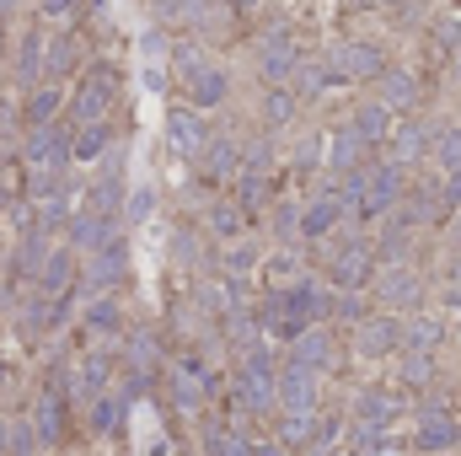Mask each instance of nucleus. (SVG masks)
Listing matches in <instances>:
<instances>
[{"label": "nucleus", "instance_id": "48", "mask_svg": "<svg viewBox=\"0 0 461 456\" xmlns=\"http://www.w3.org/2000/svg\"><path fill=\"white\" fill-rule=\"evenodd\" d=\"M86 317H92L97 328H118V306H113V301H92V312H86Z\"/></svg>", "mask_w": 461, "mask_h": 456}, {"label": "nucleus", "instance_id": "27", "mask_svg": "<svg viewBox=\"0 0 461 456\" xmlns=\"http://www.w3.org/2000/svg\"><path fill=\"white\" fill-rule=\"evenodd\" d=\"M103 150H108V129H103V123H86V129L70 140V156H76V161H103Z\"/></svg>", "mask_w": 461, "mask_h": 456}, {"label": "nucleus", "instance_id": "17", "mask_svg": "<svg viewBox=\"0 0 461 456\" xmlns=\"http://www.w3.org/2000/svg\"><path fill=\"white\" fill-rule=\"evenodd\" d=\"M339 215H344L339 199H333V194H317V199L306 205V215L295 221V231H306V236H328V231L339 226Z\"/></svg>", "mask_w": 461, "mask_h": 456}, {"label": "nucleus", "instance_id": "3", "mask_svg": "<svg viewBox=\"0 0 461 456\" xmlns=\"http://www.w3.org/2000/svg\"><path fill=\"white\" fill-rule=\"evenodd\" d=\"M317 65H322L328 81H370V76H386V59H381L375 43H333Z\"/></svg>", "mask_w": 461, "mask_h": 456}, {"label": "nucleus", "instance_id": "49", "mask_svg": "<svg viewBox=\"0 0 461 456\" xmlns=\"http://www.w3.org/2000/svg\"><path fill=\"white\" fill-rule=\"evenodd\" d=\"M70 59H76V54H70V43H65V38H59V43H49V70H54V76H59V70H70Z\"/></svg>", "mask_w": 461, "mask_h": 456}, {"label": "nucleus", "instance_id": "62", "mask_svg": "<svg viewBox=\"0 0 461 456\" xmlns=\"http://www.w3.org/2000/svg\"><path fill=\"white\" fill-rule=\"evenodd\" d=\"M236 5H258V0H236Z\"/></svg>", "mask_w": 461, "mask_h": 456}, {"label": "nucleus", "instance_id": "58", "mask_svg": "<svg viewBox=\"0 0 461 456\" xmlns=\"http://www.w3.org/2000/svg\"><path fill=\"white\" fill-rule=\"evenodd\" d=\"M252 456H285V446H258Z\"/></svg>", "mask_w": 461, "mask_h": 456}, {"label": "nucleus", "instance_id": "61", "mask_svg": "<svg viewBox=\"0 0 461 456\" xmlns=\"http://www.w3.org/2000/svg\"><path fill=\"white\" fill-rule=\"evenodd\" d=\"M375 5H397V0H375Z\"/></svg>", "mask_w": 461, "mask_h": 456}, {"label": "nucleus", "instance_id": "39", "mask_svg": "<svg viewBox=\"0 0 461 456\" xmlns=\"http://www.w3.org/2000/svg\"><path fill=\"white\" fill-rule=\"evenodd\" d=\"M268 199V178H247L241 172V194H236V210H258Z\"/></svg>", "mask_w": 461, "mask_h": 456}, {"label": "nucleus", "instance_id": "13", "mask_svg": "<svg viewBox=\"0 0 461 456\" xmlns=\"http://www.w3.org/2000/svg\"><path fill=\"white\" fill-rule=\"evenodd\" d=\"M290 365H301V370H328L333 365V339L322 333V328H306L301 339H295V354H290Z\"/></svg>", "mask_w": 461, "mask_h": 456}, {"label": "nucleus", "instance_id": "7", "mask_svg": "<svg viewBox=\"0 0 461 456\" xmlns=\"http://www.w3.org/2000/svg\"><path fill=\"white\" fill-rule=\"evenodd\" d=\"M113 92H118V76L108 65H97V70L86 76L81 97H76V118H81V123H103V114L113 108Z\"/></svg>", "mask_w": 461, "mask_h": 456}, {"label": "nucleus", "instance_id": "33", "mask_svg": "<svg viewBox=\"0 0 461 456\" xmlns=\"http://www.w3.org/2000/svg\"><path fill=\"white\" fill-rule=\"evenodd\" d=\"M429 150H435V161H440L446 172H456L461 167V129H440V134L429 140Z\"/></svg>", "mask_w": 461, "mask_h": 456}, {"label": "nucleus", "instance_id": "36", "mask_svg": "<svg viewBox=\"0 0 461 456\" xmlns=\"http://www.w3.org/2000/svg\"><path fill=\"white\" fill-rule=\"evenodd\" d=\"M54 114H59V87H43V92L27 103V118H32V129H43Z\"/></svg>", "mask_w": 461, "mask_h": 456}, {"label": "nucleus", "instance_id": "23", "mask_svg": "<svg viewBox=\"0 0 461 456\" xmlns=\"http://www.w3.org/2000/svg\"><path fill=\"white\" fill-rule=\"evenodd\" d=\"M386 108L381 103H365L359 114H354V134H359V145H375V140H386Z\"/></svg>", "mask_w": 461, "mask_h": 456}, {"label": "nucleus", "instance_id": "6", "mask_svg": "<svg viewBox=\"0 0 461 456\" xmlns=\"http://www.w3.org/2000/svg\"><path fill=\"white\" fill-rule=\"evenodd\" d=\"M274 397L285 403V414H312L317 408V376L301 370V365H285L274 376Z\"/></svg>", "mask_w": 461, "mask_h": 456}, {"label": "nucleus", "instance_id": "35", "mask_svg": "<svg viewBox=\"0 0 461 456\" xmlns=\"http://www.w3.org/2000/svg\"><path fill=\"white\" fill-rule=\"evenodd\" d=\"M381 81H386V92H381V97H386V103H381L386 114H392V108H408V103H413V76H397V70H386Z\"/></svg>", "mask_w": 461, "mask_h": 456}, {"label": "nucleus", "instance_id": "50", "mask_svg": "<svg viewBox=\"0 0 461 456\" xmlns=\"http://www.w3.org/2000/svg\"><path fill=\"white\" fill-rule=\"evenodd\" d=\"M322 156V140H306L301 150H295V172H312V161Z\"/></svg>", "mask_w": 461, "mask_h": 456}, {"label": "nucleus", "instance_id": "26", "mask_svg": "<svg viewBox=\"0 0 461 456\" xmlns=\"http://www.w3.org/2000/svg\"><path fill=\"white\" fill-rule=\"evenodd\" d=\"M38 76H43V38H38V32H27V38H22V65H16V81H22V87H38Z\"/></svg>", "mask_w": 461, "mask_h": 456}, {"label": "nucleus", "instance_id": "46", "mask_svg": "<svg viewBox=\"0 0 461 456\" xmlns=\"http://www.w3.org/2000/svg\"><path fill=\"white\" fill-rule=\"evenodd\" d=\"M402 376H408L413 387H419V381H429V354H408V360H402Z\"/></svg>", "mask_w": 461, "mask_h": 456}, {"label": "nucleus", "instance_id": "12", "mask_svg": "<svg viewBox=\"0 0 461 456\" xmlns=\"http://www.w3.org/2000/svg\"><path fill=\"white\" fill-rule=\"evenodd\" d=\"M392 414H397V403H392L386 392H359V397H354V424H359L365 435H381V430L392 424Z\"/></svg>", "mask_w": 461, "mask_h": 456}, {"label": "nucleus", "instance_id": "21", "mask_svg": "<svg viewBox=\"0 0 461 456\" xmlns=\"http://www.w3.org/2000/svg\"><path fill=\"white\" fill-rule=\"evenodd\" d=\"M172 403H177L183 414H194V408L204 403V376H199L194 365H177V370H172Z\"/></svg>", "mask_w": 461, "mask_h": 456}, {"label": "nucleus", "instance_id": "20", "mask_svg": "<svg viewBox=\"0 0 461 456\" xmlns=\"http://www.w3.org/2000/svg\"><path fill=\"white\" fill-rule=\"evenodd\" d=\"M375 290H381V301H392V306H413V301H419V274H408V269H386Z\"/></svg>", "mask_w": 461, "mask_h": 456}, {"label": "nucleus", "instance_id": "30", "mask_svg": "<svg viewBox=\"0 0 461 456\" xmlns=\"http://www.w3.org/2000/svg\"><path fill=\"white\" fill-rule=\"evenodd\" d=\"M424 150H429V140H424V129H419V123L392 129V156H397V161H413V156H424Z\"/></svg>", "mask_w": 461, "mask_h": 456}, {"label": "nucleus", "instance_id": "4", "mask_svg": "<svg viewBox=\"0 0 461 456\" xmlns=\"http://www.w3.org/2000/svg\"><path fill=\"white\" fill-rule=\"evenodd\" d=\"M22 161H27L32 178H59V167L70 161V140H65V129H59V123L32 129L27 145H22Z\"/></svg>", "mask_w": 461, "mask_h": 456}, {"label": "nucleus", "instance_id": "14", "mask_svg": "<svg viewBox=\"0 0 461 456\" xmlns=\"http://www.w3.org/2000/svg\"><path fill=\"white\" fill-rule=\"evenodd\" d=\"M70 279H76V252H70V247H54V252L43 258V269H38V285H43L49 296H54V290L65 296Z\"/></svg>", "mask_w": 461, "mask_h": 456}, {"label": "nucleus", "instance_id": "9", "mask_svg": "<svg viewBox=\"0 0 461 456\" xmlns=\"http://www.w3.org/2000/svg\"><path fill=\"white\" fill-rule=\"evenodd\" d=\"M258 65H263V76L274 81V87H285L290 76H295V65H301V54H295V38L279 27V32H268L263 38V49H258Z\"/></svg>", "mask_w": 461, "mask_h": 456}, {"label": "nucleus", "instance_id": "40", "mask_svg": "<svg viewBox=\"0 0 461 456\" xmlns=\"http://www.w3.org/2000/svg\"><path fill=\"white\" fill-rule=\"evenodd\" d=\"M263 114H268V123L279 129V123H290V114H295V97H290L285 87H274V92H268V108H263Z\"/></svg>", "mask_w": 461, "mask_h": 456}, {"label": "nucleus", "instance_id": "8", "mask_svg": "<svg viewBox=\"0 0 461 456\" xmlns=\"http://www.w3.org/2000/svg\"><path fill=\"white\" fill-rule=\"evenodd\" d=\"M370 269H375V247H370V242H359V236H354V242H344V247L333 252V279L344 285L348 296L370 279Z\"/></svg>", "mask_w": 461, "mask_h": 456}, {"label": "nucleus", "instance_id": "53", "mask_svg": "<svg viewBox=\"0 0 461 456\" xmlns=\"http://www.w3.org/2000/svg\"><path fill=\"white\" fill-rule=\"evenodd\" d=\"M38 5H43V16H70L81 0H38Z\"/></svg>", "mask_w": 461, "mask_h": 456}, {"label": "nucleus", "instance_id": "2", "mask_svg": "<svg viewBox=\"0 0 461 456\" xmlns=\"http://www.w3.org/2000/svg\"><path fill=\"white\" fill-rule=\"evenodd\" d=\"M177 70H183V87H188V103H194V114H204V108H221L230 92L226 70L221 65H210L199 49H183L177 54Z\"/></svg>", "mask_w": 461, "mask_h": 456}, {"label": "nucleus", "instance_id": "59", "mask_svg": "<svg viewBox=\"0 0 461 456\" xmlns=\"http://www.w3.org/2000/svg\"><path fill=\"white\" fill-rule=\"evenodd\" d=\"M312 456H348L344 446H322V451H312Z\"/></svg>", "mask_w": 461, "mask_h": 456}, {"label": "nucleus", "instance_id": "18", "mask_svg": "<svg viewBox=\"0 0 461 456\" xmlns=\"http://www.w3.org/2000/svg\"><path fill=\"white\" fill-rule=\"evenodd\" d=\"M123 269H129V247L123 242H103L97 258H92V285H118Z\"/></svg>", "mask_w": 461, "mask_h": 456}, {"label": "nucleus", "instance_id": "54", "mask_svg": "<svg viewBox=\"0 0 461 456\" xmlns=\"http://www.w3.org/2000/svg\"><path fill=\"white\" fill-rule=\"evenodd\" d=\"M274 226H279V231H295V205H274Z\"/></svg>", "mask_w": 461, "mask_h": 456}, {"label": "nucleus", "instance_id": "31", "mask_svg": "<svg viewBox=\"0 0 461 456\" xmlns=\"http://www.w3.org/2000/svg\"><path fill=\"white\" fill-rule=\"evenodd\" d=\"M226 333H230L236 349H252V343H258V317H252L247 306H230L226 312Z\"/></svg>", "mask_w": 461, "mask_h": 456}, {"label": "nucleus", "instance_id": "47", "mask_svg": "<svg viewBox=\"0 0 461 456\" xmlns=\"http://www.w3.org/2000/svg\"><path fill=\"white\" fill-rule=\"evenodd\" d=\"M129 360H134L140 370H150V365H156V343H150V339H134V343H129Z\"/></svg>", "mask_w": 461, "mask_h": 456}, {"label": "nucleus", "instance_id": "29", "mask_svg": "<svg viewBox=\"0 0 461 456\" xmlns=\"http://www.w3.org/2000/svg\"><path fill=\"white\" fill-rule=\"evenodd\" d=\"M103 242H113V221L97 215V210H86V215L76 221V247H103Z\"/></svg>", "mask_w": 461, "mask_h": 456}, {"label": "nucleus", "instance_id": "42", "mask_svg": "<svg viewBox=\"0 0 461 456\" xmlns=\"http://www.w3.org/2000/svg\"><path fill=\"white\" fill-rule=\"evenodd\" d=\"M279 435L295 446V441H312V414H285V424H279Z\"/></svg>", "mask_w": 461, "mask_h": 456}, {"label": "nucleus", "instance_id": "34", "mask_svg": "<svg viewBox=\"0 0 461 456\" xmlns=\"http://www.w3.org/2000/svg\"><path fill=\"white\" fill-rule=\"evenodd\" d=\"M252 269H258V247H247V242H236V247L226 252V279H230V285H241V279H247Z\"/></svg>", "mask_w": 461, "mask_h": 456}, {"label": "nucleus", "instance_id": "41", "mask_svg": "<svg viewBox=\"0 0 461 456\" xmlns=\"http://www.w3.org/2000/svg\"><path fill=\"white\" fill-rule=\"evenodd\" d=\"M295 279H301V269H295V258H285V252H279V258L268 263V285H274V290H290Z\"/></svg>", "mask_w": 461, "mask_h": 456}, {"label": "nucleus", "instance_id": "24", "mask_svg": "<svg viewBox=\"0 0 461 456\" xmlns=\"http://www.w3.org/2000/svg\"><path fill=\"white\" fill-rule=\"evenodd\" d=\"M440 333H446V328H440V317H413V323L402 328V343H408L413 354H429V349L440 343Z\"/></svg>", "mask_w": 461, "mask_h": 456}, {"label": "nucleus", "instance_id": "22", "mask_svg": "<svg viewBox=\"0 0 461 456\" xmlns=\"http://www.w3.org/2000/svg\"><path fill=\"white\" fill-rule=\"evenodd\" d=\"M59 430H65V414H59V397L49 392V397H38V419H32V441H43V446H54V441H59Z\"/></svg>", "mask_w": 461, "mask_h": 456}, {"label": "nucleus", "instance_id": "10", "mask_svg": "<svg viewBox=\"0 0 461 456\" xmlns=\"http://www.w3.org/2000/svg\"><path fill=\"white\" fill-rule=\"evenodd\" d=\"M167 140H172L177 156H199L210 145V123H204V114H194V108H177V114L167 118Z\"/></svg>", "mask_w": 461, "mask_h": 456}, {"label": "nucleus", "instance_id": "32", "mask_svg": "<svg viewBox=\"0 0 461 456\" xmlns=\"http://www.w3.org/2000/svg\"><path fill=\"white\" fill-rule=\"evenodd\" d=\"M359 150H365V145H359V134H354V129H344V134L333 140V150H328V167H333V172H354Z\"/></svg>", "mask_w": 461, "mask_h": 456}, {"label": "nucleus", "instance_id": "16", "mask_svg": "<svg viewBox=\"0 0 461 456\" xmlns=\"http://www.w3.org/2000/svg\"><path fill=\"white\" fill-rule=\"evenodd\" d=\"M199 161H204V178H230L236 161H241V150H236V140H226V134H210V145L199 150Z\"/></svg>", "mask_w": 461, "mask_h": 456}, {"label": "nucleus", "instance_id": "38", "mask_svg": "<svg viewBox=\"0 0 461 456\" xmlns=\"http://www.w3.org/2000/svg\"><path fill=\"white\" fill-rule=\"evenodd\" d=\"M295 92H301V97H317V92H328V76H322V65H295Z\"/></svg>", "mask_w": 461, "mask_h": 456}, {"label": "nucleus", "instance_id": "57", "mask_svg": "<svg viewBox=\"0 0 461 456\" xmlns=\"http://www.w3.org/2000/svg\"><path fill=\"white\" fill-rule=\"evenodd\" d=\"M11 451V419H0V456Z\"/></svg>", "mask_w": 461, "mask_h": 456}, {"label": "nucleus", "instance_id": "60", "mask_svg": "<svg viewBox=\"0 0 461 456\" xmlns=\"http://www.w3.org/2000/svg\"><path fill=\"white\" fill-rule=\"evenodd\" d=\"M0 11H16V0H0Z\"/></svg>", "mask_w": 461, "mask_h": 456}, {"label": "nucleus", "instance_id": "52", "mask_svg": "<svg viewBox=\"0 0 461 456\" xmlns=\"http://www.w3.org/2000/svg\"><path fill=\"white\" fill-rule=\"evenodd\" d=\"M456 205H461V167L446 172V210H456Z\"/></svg>", "mask_w": 461, "mask_h": 456}, {"label": "nucleus", "instance_id": "44", "mask_svg": "<svg viewBox=\"0 0 461 456\" xmlns=\"http://www.w3.org/2000/svg\"><path fill=\"white\" fill-rule=\"evenodd\" d=\"M210 456H252V446L230 430V435H215V441H210Z\"/></svg>", "mask_w": 461, "mask_h": 456}, {"label": "nucleus", "instance_id": "28", "mask_svg": "<svg viewBox=\"0 0 461 456\" xmlns=\"http://www.w3.org/2000/svg\"><path fill=\"white\" fill-rule=\"evenodd\" d=\"M76 387H81L86 397H103V392H108V360H103V354H86L81 370H76Z\"/></svg>", "mask_w": 461, "mask_h": 456}, {"label": "nucleus", "instance_id": "11", "mask_svg": "<svg viewBox=\"0 0 461 456\" xmlns=\"http://www.w3.org/2000/svg\"><path fill=\"white\" fill-rule=\"evenodd\" d=\"M354 343H359V354H392L397 343H402V323L397 317H359V328H354Z\"/></svg>", "mask_w": 461, "mask_h": 456}, {"label": "nucleus", "instance_id": "51", "mask_svg": "<svg viewBox=\"0 0 461 456\" xmlns=\"http://www.w3.org/2000/svg\"><path fill=\"white\" fill-rule=\"evenodd\" d=\"M11 451L16 456L32 451V424H11Z\"/></svg>", "mask_w": 461, "mask_h": 456}, {"label": "nucleus", "instance_id": "19", "mask_svg": "<svg viewBox=\"0 0 461 456\" xmlns=\"http://www.w3.org/2000/svg\"><path fill=\"white\" fill-rule=\"evenodd\" d=\"M43 258H49V231H38V226H27V236L16 242V274H32L38 279V269H43Z\"/></svg>", "mask_w": 461, "mask_h": 456}, {"label": "nucleus", "instance_id": "45", "mask_svg": "<svg viewBox=\"0 0 461 456\" xmlns=\"http://www.w3.org/2000/svg\"><path fill=\"white\" fill-rule=\"evenodd\" d=\"M435 38H440L446 49H461V16H440V22H435Z\"/></svg>", "mask_w": 461, "mask_h": 456}, {"label": "nucleus", "instance_id": "55", "mask_svg": "<svg viewBox=\"0 0 461 456\" xmlns=\"http://www.w3.org/2000/svg\"><path fill=\"white\" fill-rule=\"evenodd\" d=\"M183 16H188V22H204V16H210V0H183Z\"/></svg>", "mask_w": 461, "mask_h": 456}, {"label": "nucleus", "instance_id": "56", "mask_svg": "<svg viewBox=\"0 0 461 456\" xmlns=\"http://www.w3.org/2000/svg\"><path fill=\"white\" fill-rule=\"evenodd\" d=\"M339 317H348V323H359V301H354V296H339Z\"/></svg>", "mask_w": 461, "mask_h": 456}, {"label": "nucleus", "instance_id": "43", "mask_svg": "<svg viewBox=\"0 0 461 456\" xmlns=\"http://www.w3.org/2000/svg\"><path fill=\"white\" fill-rule=\"evenodd\" d=\"M210 231H215V236H236V231H241V210H236V205H221L215 221H210Z\"/></svg>", "mask_w": 461, "mask_h": 456}, {"label": "nucleus", "instance_id": "37", "mask_svg": "<svg viewBox=\"0 0 461 456\" xmlns=\"http://www.w3.org/2000/svg\"><path fill=\"white\" fill-rule=\"evenodd\" d=\"M150 210H156V188H150V183L123 199V221H150Z\"/></svg>", "mask_w": 461, "mask_h": 456}, {"label": "nucleus", "instance_id": "15", "mask_svg": "<svg viewBox=\"0 0 461 456\" xmlns=\"http://www.w3.org/2000/svg\"><path fill=\"white\" fill-rule=\"evenodd\" d=\"M456 441H461L456 419H451V414H440V408H429V414H424V424H419V446H424V451H446V446H456Z\"/></svg>", "mask_w": 461, "mask_h": 456}, {"label": "nucleus", "instance_id": "25", "mask_svg": "<svg viewBox=\"0 0 461 456\" xmlns=\"http://www.w3.org/2000/svg\"><path fill=\"white\" fill-rule=\"evenodd\" d=\"M118 424H123V397H118V392L92 397V430H97V435H113Z\"/></svg>", "mask_w": 461, "mask_h": 456}, {"label": "nucleus", "instance_id": "5", "mask_svg": "<svg viewBox=\"0 0 461 456\" xmlns=\"http://www.w3.org/2000/svg\"><path fill=\"white\" fill-rule=\"evenodd\" d=\"M397 194H402V172L397 167H365V199H359V221H375V215H386L392 205H397Z\"/></svg>", "mask_w": 461, "mask_h": 456}, {"label": "nucleus", "instance_id": "1", "mask_svg": "<svg viewBox=\"0 0 461 456\" xmlns=\"http://www.w3.org/2000/svg\"><path fill=\"white\" fill-rule=\"evenodd\" d=\"M322 312H328V296H322L312 279H295L290 290H274V296H268V306H263V328H268L274 339L295 343L317 317H322Z\"/></svg>", "mask_w": 461, "mask_h": 456}]
</instances>
